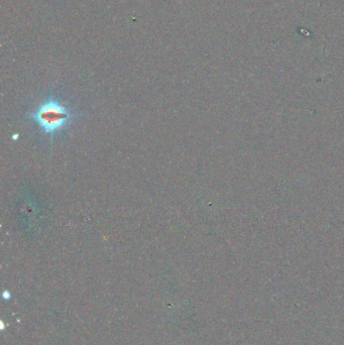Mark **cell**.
<instances>
[{
  "label": "cell",
  "mask_w": 344,
  "mask_h": 345,
  "mask_svg": "<svg viewBox=\"0 0 344 345\" xmlns=\"http://www.w3.org/2000/svg\"><path fill=\"white\" fill-rule=\"evenodd\" d=\"M26 117L33 119L43 132L50 136L53 141L55 135L67 129L79 115L71 111L57 98L51 96L41 103L35 112L28 114Z\"/></svg>",
  "instance_id": "cell-1"
}]
</instances>
